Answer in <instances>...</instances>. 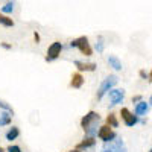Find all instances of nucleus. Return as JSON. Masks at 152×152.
<instances>
[{
    "label": "nucleus",
    "instance_id": "obj_15",
    "mask_svg": "<svg viewBox=\"0 0 152 152\" xmlns=\"http://www.w3.org/2000/svg\"><path fill=\"white\" fill-rule=\"evenodd\" d=\"M12 120V114L8 113V111H3V113H0V126H6L9 125Z\"/></svg>",
    "mask_w": 152,
    "mask_h": 152
},
{
    "label": "nucleus",
    "instance_id": "obj_9",
    "mask_svg": "<svg viewBox=\"0 0 152 152\" xmlns=\"http://www.w3.org/2000/svg\"><path fill=\"white\" fill-rule=\"evenodd\" d=\"M75 66L79 72H94L97 67L94 62H82V61H75Z\"/></svg>",
    "mask_w": 152,
    "mask_h": 152
},
{
    "label": "nucleus",
    "instance_id": "obj_2",
    "mask_svg": "<svg viewBox=\"0 0 152 152\" xmlns=\"http://www.w3.org/2000/svg\"><path fill=\"white\" fill-rule=\"evenodd\" d=\"M119 82V78H117V76L116 75H111V76H108V78H105L104 79V82L102 84H100V87H99V90H97V94H96V97H97V100H100V99H102L110 90H111V88L114 87V85H116Z\"/></svg>",
    "mask_w": 152,
    "mask_h": 152
},
{
    "label": "nucleus",
    "instance_id": "obj_5",
    "mask_svg": "<svg viewBox=\"0 0 152 152\" xmlns=\"http://www.w3.org/2000/svg\"><path fill=\"white\" fill-rule=\"evenodd\" d=\"M61 50H62V43H59V41L52 43V44L49 46V49H47L46 61H47V62H52V61L58 59L59 55H61Z\"/></svg>",
    "mask_w": 152,
    "mask_h": 152
},
{
    "label": "nucleus",
    "instance_id": "obj_25",
    "mask_svg": "<svg viewBox=\"0 0 152 152\" xmlns=\"http://www.w3.org/2000/svg\"><path fill=\"white\" fill-rule=\"evenodd\" d=\"M34 38H35V43H40V35H38V32L34 34Z\"/></svg>",
    "mask_w": 152,
    "mask_h": 152
},
{
    "label": "nucleus",
    "instance_id": "obj_3",
    "mask_svg": "<svg viewBox=\"0 0 152 152\" xmlns=\"http://www.w3.org/2000/svg\"><path fill=\"white\" fill-rule=\"evenodd\" d=\"M100 152H126V146L122 138H114L113 142H107Z\"/></svg>",
    "mask_w": 152,
    "mask_h": 152
},
{
    "label": "nucleus",
    "instance_id": "obj_4",
    "mask_svg": "<svg viewBox=\"0 0 152 152\" xmlns=\"http://www.w3.org/2000/svg\"><path fill=\"white\" fill-rule=\"evenodd\" d=\"M96 135H97L104 143H107V142H113L114 138L117 137V134L114 132V131L111 129V126H108V125L100 126V128L97 129V134H96Z\"/></svg>",
    "mask_w": 152,
    "mask_h": 152
},
{
    "label": "nucleus",
    "instance_id": "obj_11",
    "mask_svg": "<svg viewBox=\"0 0 152 152\" xmlns=\"http://www.w3.org/2000/svg\"><path fill=\"white\" fill-rule=\"evenodd\" d=\"M84 76L81 75V73H73V76H72V81H70V87L72 88H81L82 85H84Z\"/></svg>",
    "mask_w": 152,
    "mask_h": 152
},
{
    "label": "nucleus",
    "instance_id": "obj_17",
    "mask_svg": "<svg viewBox=\"0 0 152 152\" xmlns=\"http://www.w3.org/2000/svg\"><path fill=\"white\" fill-rule=\"evenodd\" d=\"M107 125L108 126H113V128H117L119 126V120L116 117V114H108V117H107Z\"/></svg>",
    "mask_w": 152,
    "mask_h": 152
},
{
    "label": "nucleus",
    "instance_id": "obj_26",
    "mask_svg": "<svg viewBox=\"0 0 152 152\" xmlns=\"http://www.w3.org/2000/svg\"><path fill=\"white\" fill-rule=\"evenodd\" d=\"M69 152H81L79 149H73V151H69Z\"/></svg>",
    "mask_w": 152,
    "mask_h": 152
},
{
    "label": "nucleus",
    "instance_id": "obj_27",
    "mask_svg": "<svg viewBox=\"0 0 152 152\" xmlns=\"http://www.w3.org/2000/svg\"><path fill=\"white\" fill-rule=\"evenodd\" d=\"M0 152H5V149H3L2 146H0Z\"/></svg>",
    "mask_w": 152,
    "mask_h": 152
},
{
    "label": "nucleus",
    "instance_id": "obj_8",
    "mask_svg": "<svg viewBox=\"0 0 152 152\" xmlns=\"http://www.w3.org/2000/svg\"><path fill=\"white\" fill-rule=\"evenodd\" d=\"M99 120H100L99 114H97L96 111H90V113H87L85 116L81 119V128H82V129H85L87 126H90L91 123H94V122H99Z\"/></svg>",
    "mask_w": 152,
    "mask_h": 152
},
{
    "label": "nucleus",
    "instance_id": "obj_12",
    "mask_svg": "<svg viewBox=\"0 0 152 152\" xmlns=\"http://www.w3.org/2000/svg\"><path fill=\"white\" fill-rule=\"evenodd\" d=\"M96 145V140H94V137H85L84 140L81 143H78V146H76V149H88V148H93Z\"/></svg>",
    "mask_w": 152,
    "mask_h": 152
},
{
    "label": "nucleus",
    "instance_id": "obj_13",
    "mask_svg": "<svg viewBox=\"0 0 152 152\" xmlns=\"http://www.w3.org/2000/svg\"><path fill=\"white\" fill-rule=\"evenodd\" d=\"M108 64H110V67H113L114 70H122L123 67H122V61L117 58V56H114V55H110L108 56Z\"/></svg>",
    "mask_w": 152,
    "mask_h": 152
},
{
    "label": "nucleus",
    "instance_id": "obj_21",
    "mask_svg": "<svg viewBox=\"0 0 152 152\" xmlns=\"http://www.w3.org/2000/svg\"><path fill=\"white\" fill-rule=\"evenodd\" d=\"M6 151H8V152H21V148L17 146V145H11Z\"/></svg>",
    "mask_w": 152,
    "mask_h": 152
},
{
    "label": "nucleus",
    "instance_id": "obj_7",
    "mask_svg": "<svg viewBox=\"0 0 152 152\" xmlns=\"http://www.w3.org/2000/svg\"><path fill=\"white\" fill-rule=\"evenodd\" d=\"M110 94V102L111 105H117V104H122L123 99H125V90H119V88H111L108 91Z\"/></svg>",
    "mask_w": 152,
    "mask_h": 152
},
{
    "label": "nucleus",
    "instance_id": "obj_14",
    "mask_svg": "<svg viewBox=\"0 0 152 152\" xmlns=\"http://www.w3.org/2000/svg\"><path fill=\"white\" fill-rule=\"evenodd\" d=\"M20 135V129L17 128V126H12V128L5 134V137H6V140L8 142H12V140H15V138Z\"/></svg>",
    "mask_w": 152,
    "mask_h": 152
},
{
    "label": "nucleus",
    "instance_id": "obj_20",
    "mask_svg": "<svg viewBox=\"0 0 152 152\" xmlns=\"http://www.w3.org/2000/svg\"><path fill=\"white\" fill-rule=\"evenodd\" d=\"M104 47H105V46H104V38L99 37V38H97V43H96V50H97L99 53H102V52H104Z\"/></svg>",
    "mask_w": 152,
    "mask_h": 152
},
{
    "label": "nucleus",
    "instance_id": "obj_18",
    "mask_svg": "<svg viewBox=\"0 0 152 152\" xmlns=\"http://www.w3.org/2000/svg\"><path fill=\"white\" fill-rule=\"evenodd\" d=\"M14 2H8V3H5L3 6H2V12L3 14H11L12 11H14Z\"/></svg>",
    "mask_w": 152,
    "mask_h": 152
},
{
    "label": "nucleus",
    "instance_id": "obj_19",
    "mask_svg": "<svg viewBox=\"0 0 152 152\" xmlns=\"http://www.w3.org/2000/svg\"><path fill=\"white\" fill-rule=\"evenodd\" d=\"M0 108H2L3 111H8V113H11L12 116H14V110H12V107L8 104V102H5V100H2L0 99Z\"/></svg>",
    "mask_w": 152,
    "mask_h": 152
},
{
    "label": "nucleus",
    "instance_id": "obj_16",
    "mask_svg": "<svg viewBox=\"0 0 152 152\" xmlns=\"http://www.w3.org/2000/svg\"><path fill=\"white\" fill-rule=\"evenodd\" d=\"M0 24L5 26V28H12V26H14V20L6 17V15H3V14H0Z\"/></svg>",
    "mask_w": 152,
    "mask_h": 152
},
{
    "label": "nucleus",
    "instance_id": "obj_6",
    "mask_svg": "<svg viewBox=\"0 0 152 152\" xmlns=\"http://www.w3.org/2000/svg\"><path fill=\"white\" fill-rule=\"evenodd\" d=\"M120 116H122L125 125L129 126V128H131V126H134V125H137V122H138V116L132 114L128 108H122V110H120Z\"/></svg>",
    "mask_w": 152,
    "mask_h": 152
},
{
    "label": "nucleus",
    "instance_id": "obj_28",
    "mask_svg": "<svg viewBox=\"0 0 152 152\" xmlns=\"http://www.w3.org/2000/svg\"><path fill=\"white\" fill-rule=\"evenodd\" d=\"M149 152H151V151H149Z\"/></svg>",
    "mask_w": 152,
    "mask_h": 152
},
{
    "label": "nucleus",
    "instance_id": "obj_22",
    "mask_svg": "<svg viewBox=\"0 0 152 152\" xmlns=\"http://www.w3.org/2000/svg\"><path fill=\"white\" fill-rule=\"evenodd\" d=\"M140 76H142V78H143V79H146V78H149L148 81H151V75H146V72H145V70H140Z\"/></svg>",
    "mask_w": 152,
    "mask_h": 152
},
{
    "label": "nucleus",
    "instance_id": "obj_24",
    "mask_svg": "<svg viewBox=\"0 0 152 152\" xmlns=\"http://www.w3.org/2000/svg\"><path fill=\"white\" fill-rule=\"evenodd\" d=\"M138 100H142V96H134V97H132V102H134V104H137Z\"/></svg>",
    "mask_w": 152,
    "mask_h": 152
},
{
    "label": "nucleus",
    "instance_id": "obj_1",
    "mask_svg": "<svg viewBox=\"0 0 152 152\" xmlns=\"http://www.w3.org/2000/svg\"><path fill=\"white\" fill-rule=\"evenodd\" d=\"M70 47H76V49H79V52L85 56H91L93 55V49L90 46V43H88V37L82 35L79 38H76V40H73L70 43Z\"/></svg>",
    "mask_w": 152,
    "mask_h": 152
},
{
    "label": "nucleus",
    "instance_id": "obj_23",
    "mask_svg": "<svg viewBox=\"0 0 152 152\" xmlns=\"http://www.w3.org/2000/svg\"><path fill=\"white\" fill-rule=\"evenodd\" d=\"M0 46H2L3 49H6V50H9V49L12 47V46H11V44H8V43H0Z\"/></svg>",
    "mask_w": 152,
    "mask_h": 152
},
{
    "label": "nucleus",
    "instance_id": "obj_10",
    "mask_svg": "<svg viewBox=\"0 0 152 152\" xmlns=\"http://www.w3.org/2000/svg\"><path fill=\"white\" fill-rule=\"evenodd\" d=\"M149 111V104H146L145 100H138V104L135 105V110H134V113H135V116H146V113Z\"/></svg>",
    "mask_w": 152,
    "mask_h": 152
}]
</instances>
